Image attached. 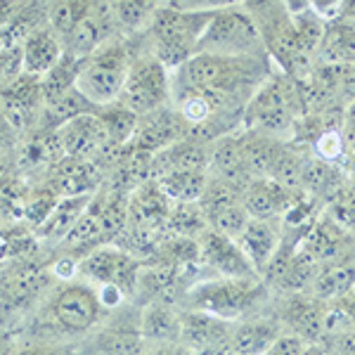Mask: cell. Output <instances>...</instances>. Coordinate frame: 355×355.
<instances>
[{
    "instance_id": "obj_19",
    "label": "cell",
    "mask_w": 355,
    "mask_h": 355,
    "mask_svg": "<svg viewBox=\"0 0 355 355\" xmlns=\"http://www.w3.org/2000/svg\"><path fill=\"white\" fill-rule=\"evenodd\" d=\"M329 313L322 308L320 299H308V296H294L287 308H284L282 322L289 324V331L301 336L306 343H318L320 336L327 329Z\"/></svg>"
},
{
    "instance_id": "obj_21",
    "label": "cell",
    "mask_w": 355,
    "mask_h": 355,
    "mask_svg": "<svg viewBox=\"0 0 355 355\" xmlns=\"http://www.w3.org/2000/svg\"><path fill=\"white\" fill-rule=\"evenodd\" d=\"M277 320H246L234 324L230 336V353L234 355H266L282 334Z\"/></svg>"
},
{
    "instance_id": "obj_24",
    "label": "cell",
    "mask_w": 355,
    "mask_h": 355,
    "mask_svg": "<svg viewBox=\"0 0 355 355\" xmlns=\"http://www.w3.org/2000/svg\"><path fill=\"white\" fill-rule=\"evenodd\" d=\"M209 171H171L154 180L173 204H197L209 185Z\"/></svg>"
},
{
    "instance_id": "obj_13",
    "label": "cell",
    "mask_w": 355,
    "mask_h": 355,
    "mask_svg": "<svg viewBox=\"0 0 355 355\" xmlns=\"http://www.w3.org/2000/svg\"><path fill=\"white\" fill-rule=\"evenodd\" d=\"M197 242H199V261H204L216 272V277H230V279L259 277L254 272V268L249 266V261L244 259L242 249H239L234 239L214 230H206Z\"/></svg>"
},
{
    "instance_id": "obj_33",
    "label": "cell",
    "mask_w": 355,
    "mask_h": 355,
    "mask_svg": "<svg viewBox=\"0 0 355 355\" xmlns=\"http://www.w3.org/2000/svg\"><path fill=\"white\" fill-rule=\"evenodd\" d=\"M308 343L301 339V336L291 334V331H282L279 334V339L272 343L270 351H268L266 355H303V351H306Z\"/></svg>"
},
{
    "instance_id": "obj_18",
    "label": "cell",
    "mask_w": 355,
    "mask_h": 355,
    "mask_svg": "<svg viewBox=\"0 0 355 355\" xmlns=\"http://www.w3.org/2000/svg\"><path fill=\"white\" fill-rule=\"evenodd\" d=\"M64 55V43L57 38V33L50 26L33 28L24 36L19 50L21 73L31 78H43Z\"/></svg>"
},
{
    "instance_id": "obj_3",
    "label": "cell",
    "mask_w": 355,
    "mask_h": 355,
    "mask_svg": "<svg viewBox=\"0 0 355 355\" xmlns=\"http://www.w3.org/2000/svg\"><path fill=\"white\" fill-rule=\"evenodd\" d=\"M133 50L125 38H110L95 53L83 57L78 69L76 90L90 107L105 110L119 102L133 62Z\"/></svg>"
},
{
    "instance_id": "obj_39",
    "label": "cell",
    "mask_w": 355,
    "mask_h": 355,
    "mask_svg": "<svg viewBox=\"0 0 355 355\" xmlns=\"http://www.w3.org/2000/svg\"><path fill=\"white\" fill-rule=\"evenodd\" d=\"M343 130L346 133H355V100L343 112Z\"/></svg>"
},
{
    "instance_id": "obj_38",
    "label": "cell",
    "mask_w": 355,
    "mask_h": 355,
    "mask_svg": "<svg viewBox=\"0 0 355 355\" xmlns=\"http://www.w3.org/2000/svg\"><path fill=\"white\" fill-rule=\"evenodd\" d=\"M339 303H341L343 315H346V318H351L355 322V289H351L346 296H343V299H339Z\"/></svg>"
},
{
    "instance_id": "obj_42",
    "label": "cell",
    "mask_w": 355,
    "mask_h": 355,
    "mask_svg": "<svg viewBox=\"0 0 355 355\" xmlns=\"http://www.w3.org/2000/svg\"><path fill=\"white\" fill-rule=\"evenodd\" d=\"M303 355H329L327 351H324L320 343H308L306 346V351H303Z\"/></svg>"
},
{
    "instance_id": "obj_16",
    "label": "cell",
    "mask_w": 355,
    "mask_h": 355,
    "mask_svg": "<svg viewBox=\"0 0 355 355\" xmlns=\"http://www.w3.org/2000/svg\"><path fill=\"white\" fill-rule=\"evenodd\" d=\"M237 246L242 249L244 259L249 261V266L254 268V272L266 275L268 268L275 259V254L279 251V244H282V237H279V230L272 225V220H254L251 218L244 225V230L237 234Z\"/></svg>"
},
{
    "instance_id": "obj_14",
    "label": "cell",
    "mask_w": 355,
    "mask_h": 355,
    "mask_svg": "<svg viewBox=\"0 0 355 355\" xmlns=\"http://www.w3.org/2000/svg\"><path fill=\"white\" fill-rule=\"evenodd\" d=\"M232 329V322L214 318V315H206L199 311L180 313V341L190 351H220L223 343H230Z\"/></svg>"
},
{
    "instance_id": "obj_8",
    "label": "cell",
    "mask_w": 355,
    "mask_h": 355,
    "mask_svg": "<svg viewBox=\"0 0 355 355\" xmlns=\"http://www.w3.org/2000/svg\"><path fill=\"white\" fill-rule=\"evenodd\" d=\"M140 268V261L116 244L95 246L78 263V272L88 279V284H116L128 296L135 294Z\"/></svg>"
},
{
    "instance_id": "obj_26",
    "label": "cell",
    "mask_w": 355,
    "mask_h": 355,
    "mask_svg": "<svg viewBox=\"0 0 355 355\" xmlns=\"http://www.w3.org/2000/svg\"><path fill=\"white\" fill-rule=\"evenodd\" d=\"M351 289H355V263H327V268L315 277L318 299H343Z\"/></svg>"
},
{
    "instance_id": "obj_7",
    "label": "cell",
    "mask_w": 355,
    "mask_h": 355,
    "mask_svg": "<svg viewBox=\"0 0 355 355\" xmlns=\"http://www.w3.org/2000/svg\"><path fill=\"white\" fill-rule=\"evenodd\" d=\"M171 102V71L152 53L133 55L130 71L119 97V105L125 107L137 119L162 110Z\"/></svg>"
},
{
    "instance_id": "obj_11",
    "label": "cell",
    "mask_w": 355,
    "mask_h": 355,
    "mask_svg": "<svg viewBox=\"0 0 355 355\" xmlns=\"http://www.w3.org/2000/svg\"><path fill=\"white\" fill-rule=\"evenodd\" d=\"M244 211L254 220H275L287 216V211L296 204L299 194L282 187L270 178H254L239 190Z\"/></svg>"
},
{
    "instance_id": "obj_32",
    "label": "cell",
    "mask_w": 355,
    "mask_h": 355,
    "mask_svg": "<svg viewBox=\"0 0 355 355\" xmlns=\"http://www.w3.org/2000/svg\"><path fill=\"white\" fill-rule=\"evenodd\" d=\"M95 291H97V299H100L102 311H110V313L119 311L125 303V299H128V294L121 287H116V284H97Z\"/></svg>"
},
{
    "instance_id": "obj_5",
    "label": "cell",
    "mask_w": 355,
    "mask_h": 355,
    "mask_svg": "<svg viewBox=\"0 0 355 355\" xmlns=\"http://www.w3.org/2000/svg\"><path fill=\"white\" fill-rule=\"evenodd\" d=\"M263 296V284L259 277L230 279V277H211L197 282L187 291L190 311H199L214 318L234 320L244 318Z\"/></svg>"
},
{
    "instance_id": "obj_36",
    "label": "cell",
    "mask_w": 355,
    "mask_h": 355,
    "mask_svg": "<svg viewBox=\"0 0 355 355\" xmlns=\"http://www.w3.org/2000/svg\"><path fill=\"white\" fill-rule=\"evenodd\" d=\"M343 135H346V159H343V171H346L351 178H355V133H346V130H343Z\"/></svg>"
},
{
    "instance_id": "obj_15",
    "label": "cell",
    "mask_w": 355,
    "mask_h": 355,
    "mask_svg": "<svg viewBox=\"0 0 355 355\" xmlns=\"http://www.w3.org/2000/svg\"><path fill=\"white\" fill-rule=\"evenodd\" d=\"M348 246V232L334 218H318L299 242V254L311 263H334Z\"/></svg>"
},
{
    "instance_id": "obj_9",
    "label": "cell",
    "mask_w": 355,
    "mask_h": 355,
    "mask_svg": "<svg viewBox=\"0 0 355 355\" xmlns=\"http://www.w3.org/2000/svg\"><path fill=\"white\" fill-rule=\"evenodd\" d=\"M197 204L204 214L206 227L218 234H225L230 239H237V234L251 220L242 206L237 187L230 185V182H223L214 175L209 178V185H206L202 199Z\"/></svg>"
},
{
    "instance_id": "obj_35",
    "label": "cell",
    "mask_w": 355,
    "mask_h": 355,
    "mask_svg": "<svg viewBox=\"0 0 355 355\" xmlns=\"http://www.w3.org/2000/svg\"><path fill=\"white\" fill-rule=\"evenodd\" d=\"M140 355H187L178 343H150L140 351Z\"/></svg>"
},
{
    "instance_id": "obj_2",
    "label": "cell",
    "mask_w": 355,
    "mask_h": 355,
    "mask_svg": "<svg viewBox=\"0 0 355 355\" xmlns=\"http://www.w3.org/2000/svg\"><path fill=\"white\" fill-rule=\"evenodd\" d=\"M306 112L299 81L287 73L270 76L263 81L244 107L242 125L244 130L261 133L279 140L284 133H294V125Z\"/></svg>"
},
{
    "instance_id": "obj_31",
    "label": "cell",
    "mask_w": 355,
    "mask_h": 355,
    "mask_svg": "<svg viewBox=\"0 0 355 355\" xmlns=\"http://www.w3.org/2000/svg\"><path fill=\"white\" fill-rule=\"evenodd\" d=\"M311 10L327 26L343 19V15H346V0H331V3H327V0H315V3H311Z\"/></svg>"
},
{
    "instance_id": "obj_40",
    "label": "cell",
    "mask_w": 355,
    "mask_h": 355,
    "mask_svg": "<svg viewBox=\"0 0 355 355\" xmlns=\"http://www.w3.org/2000/svg\"><path fill=\"white\" fill-rule=\"evenodd\" d=\"M8 140H10V121H8V119L0 116V152L5 150Z\"/></svg>"
},
{
    "instance_id": "obj_10",
    "label": "cell",
    "mask_w": 355,
    "mask_h": 355,
    "mask_svg": "<svg viewBox=\"0 0 355 355\" xmlns=\"http://www.w3.org/2000/svg\"><path fill=\"white\" fill-rule=\"evenodd\" d=\"M185 137V125H182L180 116L173 107H162V110L147 114V116L137 119L135 133L125 147L145 154H159L168 150L171 145L180 142Z\"/></svg>"
},
{
    "instance_id": "obj_4",
    "label": "cell",
    "mask_w": 355,
    "mask_h": 355,
    "mask_svg": "<svg viewBox=\"0 0 355 355\" xmlns=\"http://www.w3.org/2000/svg\"><path fill=\"white\" fill-rule=\"evenodd\" d=\"M263 38L246 5H220L214 10L197 55L223 57H263Z\"/></svg>"
},
{
    "instance_id": "obj_12",
    "label": "cell",
    "mask_w": 355,
    "mask_h": 355,
    "mask_svg": "<svg viewBox=\"0 0 355 355\" xmlns=\"http://www.w3.org/2000/svg\"><path fill=\"white\" fill-rule=\"evenodd\" d=\"M57 145L62 147V152L69 154V159H88L90 154L112 147L107 125L97 112L83 114V116L60 125L57 128Z\"/></svg>"
},
{
    "instance_id": "obj_25",
    "label": "cell",
    "mask_w": 355,
    "mask_h": 355,
    "mask_svg": "<svg viewBox=\"0 0 355 355\" xmlns=\"http://www.w3.org/2000/svg\"><path fill=\"white\" fill-rule=\"evenodd\" d=\"M90 194H81V197H64L57 202L53 209V214L45 218L41 225V234L43 237H53V239H64L67 232L76 225V220L85 214L90 204Z\"/></svg>"
},
{
    "instance_id": "obj_29",
    "label": "cell",
    "mask_w": 355,
    "mask_h": 355,
    "mask_svg": "<svg viewBox=\"0 0 355 355\" xmlns=\"http://www.w3.org/2000/svg\"><path fill=\"white\" fill-rule=\"evenodd\" d=\"M112 17L119 26L128 28V31H145L150 26L154 12H157V3H112Z\"/></svg>"
},
{
    "instance_id": "obj_23",
    "label": "cell",
    "mask_w": 355,
    "mask_h": 355,
    "mask_svg": "<svg viewBox=\"0 0 355 355\" xmlns=\"http://www.w3.org/2000/svg\"><path fill=\"white\" fill-rule=\"evenodd\" d=\"M320 64L343 67L355 64V24L348 19H339L324 26L322 41L318 45Z\"/></svg>"
},
{
    "instance_id": "obj_20",
    "label": "cell",
    "mask_w": 355,
    "mask_h": 355,
    "mask_svg": "<svg viewBox=\"0 0 355 355\" xmlns=\"http://www.w3.org/2000/svg\"><path fill=\"white\" fill-rule=\"evenodd\" d=\"M145 348V339L140 331V320L137 324H130L128 320H116V322L102 327L93 339L88 341L85 351L88 355H140Z\"/></svg>"
},
{
    "instance_id": "obj_6",
    "label": "cell",
    "mask_w": 355,
    "mask_h": 355,
    "mask_svg": "<svg viewBox=\"0 0 355 355\" xmlns=\"http://www.w3.org/2000/svg\"><path fill=\"white\" fill-rule=\"evenodd\" d=\"M97 291L88 282H64L50 294L45 306V324L62 336H81L97 327L102 320Z\"/></svg>"
},
{
    "instance_id": "obj_41",
    "label": "cell",
    "mask_w": 355,
    "mask_h": 355,
    "mask_svg": "<svg viewBox=\"0 0 355 355\" xmlns=\"http://www.w3.org/2000/svg\"><path fill=\"white\" fill-rule=\"evenodd\" d=\"M15 353V346H12V339L5 334H0V355H12Z\"/></svg>"
},
{
    "instance_id": "obj_22",
    "label": "cell",
    "mask_w": 355,
    "mask_h": 355,
    "mask_svg": "<svg viewBox=\"0 0 355 355\" xmlns=\"http://www.w3.org/2000/svg\"><path fill=\"white\" fill-rule=\"evenodd\" d=\"M140 331L145 343H180V311L168 301H152L140 313Z\"/></svg>"
},
{
    "instance_id": "obj_1",
    "label": "cell",
    "mask_w": 355,
    "mask_h": 355,
    "mask_svg": "<svg viewBox=\"0 0 355 355\" xmlns=\"http://www.w3.org/2000/svg\"><path fill=\"white\" fill-rule=\"evenodd\" d=\"M214 10L216 8L187 10V5H159L150 26L145 28L152 41V55L168 71L185 64L190 57L197 55L199 41Z\"/></svg>"
},
{
    "instance_id": "obj_30",
    "label": "cell",
    "mask_w": 355,
    "mask_h": 355,
    "mask_svg": "<svg viewBox=\"0 0 355 355\" xmlns=\"http://www.w3.org/2000/svg\"><path fill=\"white\" fill-rule=\"evenodd\" d=\"M311 145H313L315 159L343 166V159H346V135H343V128H331V130H324V133L315 135V140Z\"/></svg>"
},
{
    "instance_id": "obj_17",
    "label": "cell",
    "mask_w": 355,
    "mask_h": 355,
    "mask_svg": "<svg viewBox=\"0 0 355 355\" xmlns=\"http://www.w3.org/2000/svg\"><path fill=\"white\" fill-rule=\"evenodd\" d=\"M171 209H173V202L162 192L157 180H145L135 187L128 199V220L145 234L157 232L159 225L168 223Z\"/></svg>"
},
{
    "instance_id": "obj_27",
    "label": "cell",
    "mask_w": 355,
    "mask_h": 355,
    "mask_svg": "<svg viewBox=\"0 0 355 355\" xmlns=\"http://www.w3.org/2000/svg\"><path fill=\"white\" fill-rule=\"evenodd\" d=\"M93 10V3H55L48 8V19L50 28L57 33L62 43L69 38V33L73 31L85 17Z\"/></svg>"
},
{
    "instance_id": "obj_34",
    "label": "cell",
    "mask_w": 355,
    "mask_h": 355,
    "mask_svg": "<svg viewBox=\"0 0 355 355\" xmlns=\"http://www.w3.org/2000/svg\"><path fill=\"white\" fill-rule=\"evenodd\" d=\"M12 355H76L64 343L45 341V343H28V346L15 348Z\"/></svg>"
},
{
    "instance_id": "obj_37",
    "label": "cell",
    "mask_w": 355,
    "mask_h": 355,
    "mask_svg": "<svg viewBox=\"0 0 355 355\" xmlns=\"http://www.w3.org/2000/svg\"><path fill=\"white\" fill-rule=\"evenodd\" d=\"M339 355H355V329L343 331L339 339Z\"/></svg>"
},
{
    "instance_id": "obj_28",
    "label": "cell",
    "mask_w": 355,
    "mask_h": 355,
    "mask_svg": "<svg viewBox=\"0 0 355 355\" xmlns=\"http://www.w3.org/2000/svg\"><path fill=\"white\" fill-rule=\"evenodd\" d=\"M166 225H168L178 237H187V239H199L209 230L199 204H173Z\"/></svg>"
}]
</instances>
